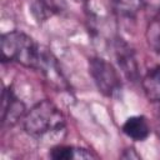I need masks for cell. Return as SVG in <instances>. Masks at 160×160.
Segmentation results:
<instances>
[{
	"mask_svg": "<svg viewBox=\"0 0 160 160\" xmlns=\"http://www.w3.org/2000/svg\"><path fill=\"white\" fill-rule=\"evenodd\" d=\"M0 49L2 61H15L22 66L38 70L48 54L29 35L18 30L1 35Z\"/></svg>",
	"mask_w": 160,
	"mask_h": 160,
	"instance_id": "6da1fadb",
	"label": "cell"
},
{
	"mask_svg": "<svg viewBox=\"0 0 160 160\" xmlns=\"http://www.w3.org/2000/svg\"><path fill=\"white\" fill-rule=\"evenodd\" d=\"M22 126L25 132L31 138L44 139L62 131L65 128V118L54 102L41 100L25 112Z\"/></svg>",
	"mask_w": 160,
	"mask_h": 160,
	"instance_id": "7a4b0ae2",
	"label": "cell"
},
{
	"mask_svg": "<svg viewBox=\"0 0 160 160\" xmlns=\"http://www.w3.org/2000/svg\"><path fill=\"white\" fill-rule=\"evenodd\" d=\"M89 74L102 95L112 98L120 91V75L114 65L105 59L98 56L91 58L89 61Z\"/></svg>",
	"mask_w": 160,
	"mask_h": 160,
	"instance_id": "3957f363",
	"label": "cell"
},
{
	"mask_svg": "<svg viewBox=\"0 0 160 160\" xmlns=\"http://www.w3.org/2000/svg\"><path fill=\"white\" fill-rule=\"evenodd\" d=\"M114 54L116 62L122 71V74L131 81H135L138 79L139 71H138V62L135 54L130 45L124 41L122 39H116L114 42Z\"/></svg>",
	"mask_w": 160,
	"mask_h": 160,
	"instance_id": "277c9868",
	"label": "cell"
},
{
	"mask_svg": "<svg viewBox=\"0 0 160 160\" xmlns=\"http://www.w3.org/2000/svg\"><path fill=\"white\" fill-rule=\"evenodd\" d=\"M25 115V105L12 92L11 89H4L1 95V121L4 125H12Z\"/></svg>",
	"mask_w": 160,
	"mask_h": 160,
	"instance_id": "5b68a950",
	"label": "cell"
},
{
	"mask_svg": "<svg viewBox=\"0 0 160 160\" xmlns=\"http://www.w3.org/2000/svg\"><path fill=\"white\" fill-rule=\"evenodd\" d=\"M122 132L135 141H142L149 136L150 126L142 115H136L126 119L122 124Z\"/></svg>",
	"mask_w": 160,
	"mask_h": 160,
	"instance_id": "8992f818",
	"label": "cell"
},
{
	"mask_svg": "<svg viewBox=\"0 0 160 160\" xmlns=\"http://www.w3.org/2000/svg\"><path fill=\"white\" fill-rule=\"evenodd\" d=\"M142 89L150 101L160 102V65L149 69L142 78Z\"/></svg>",
	"mask_w": 160,
	"mask_h": 160,
	"instance_id": "52a82bcc",
	"label": "cell"
},
{
	"mask_svg": "<svg viewBox=\"0 0 160 160\" xmlns=\"http://www.w3.org/2000/svg\"><path fill=\"white\" fill-rule=\"evenodd\" d=\"M50 156L55 160H70V159H91L94 154L82 148L76 146H55L50 151Z\"/></svg>",
	"mask_w": 160,
	"mask_h": 160,
	"instance_id": "ba28073f",
	"label": "cell"
},
{
	"mask_svg": "<svg viewBox=\"0 0 160 160\" xmlns=\"http://www.w3.org/2000/svg\"><path fill=\"white\" fill-rule=\"evenodd\" d=\"M115 11L122 18H134L142 6V0H112Z\"/></svg>",
	"mask_w": 160,
	"mask_h": 160,
	"instance_id": "9c48e42d",
	"label": "cell"
},
{
	"mask_svg": "<svg viewBox=\"0 0 160 160\" xmlns=\"http://www.w3.org/2000/svg\"><path fill=\"white\" fill-rule=\"evenodd\" d=\"M124 159H139L140 156L135 152V150H132V149H126L125 150V152L121 155Z\"/></svg>",
	"mask_w": 160,
	"mask_h": 160,
	"instance_id": "30bf717a",
	"label": "cell"
},
{
	"mask_svg": "<svg viewBox=\"0 0 160 160\" xmlns=\"http://www.w3.org/2000/svg\"><path fill=\"white\" fill-rule=\"evenodd\" d=\"M39 1L41 2L42 6H45V8H48V9H49V8L51 9V8L54 6V0H39Z\"/></svg>",
	"mask_w": 160,
	"mask_h": 160,
	"instance_id": "8fae6325",
	"label": "cell"
},
{
	"mask_svg": "<svg viewBox=\"0 0 160 160\" xmlns=\"http://www.w3.org/2000/svg\"><path fill=\"white\" fill-rule=\"evenodd\" d=\"M158 126H159V131H160V108H159V112H158Z\"/></svg>",
	"mask_w": 160,
	"mask_h": 160,
	"instance_id": "7c38bea8",
	"label": "cell"
}]
</instances>
